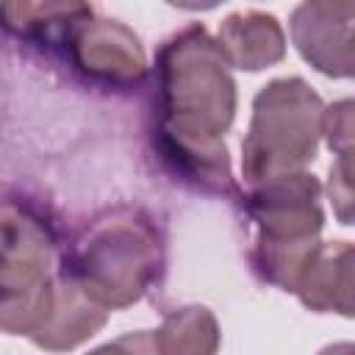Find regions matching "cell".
<instances>
[{"mask_svg": "<svg viewBox=\"0 0 355 355\" xmlns=\"http://www.w3.org/2000/svg\"><path fill=\"white\" fill-rule=\"evenodd\" d=\"M155 72L164 108L158 150L175 172L197 189L236 194L227 150L219 141V133H225L233 119L236 86L219 44L202 25H191L164 42Z\"/></svg>", "mask_w": 355, "mask_h": 355, "instance_id": "1", "label": "cell"}, {"mask_svg": "<svg viewBox=\"0 0 355 355\" xmlns=\"http://www.w3.org/2000/svg\"><path fill=\"white\" fill-rule=\"evenodd\" d=\"M316 197L319 186L313 175H283L266 180L247 200V211L261 227L252 261L263 269L266 280L286 291L297 288V277L313 252L311 239L322 227Z\"/></svg>", "mask_w": 355, "mask_h": 355, "instance_id": "2", "label": "cell"}, {"mask_svg": "<svg viewBox=\"0 0 355 355\" xmlns=\"http://www.w3.org/2000/svg\"><path fill=\"white\" fill-rule=\"evenodd\" d=\"M319 97L300 80H272L255 97V116L244 141V178L250 183L283 178L313 158Z\"/></svg>", "mask_w": 355, "mask_h": 355, "instance_id": "3", "label": "cell"}, {"mask_svg": "<svg viewBox=\"0 0 355 355\" xmlns=\"http://www.w3.org/2000/svg\"><path fill=\"white\" fill-rule=\"evenodd\" d=\"M155 263V236L141 222H105L64 263V277L97 305L122 308L141 297Z\"/></svg>", "mask_w": 355, "mask_h": 355, "instance_id": "4", "label": "cell"}, {"mask_svg": "<svg viewBox=\"0 0 355 355\" xmlns=\"http://www.w3.org/2000/svg\"><path fill=\"white\" fill-rule=\"evenodd\" d=\"M72 58L92 75L111 80H136L144 72V53L139 39L114 19H94L92 14L69 33Z\"/></svg>", "mask_w": 355, "mask_h": 355, "instance_id": "5", "label": "cell"}, {"mask_svg": "<svg viewBox=\"0 0 355 355\" xmlns=\"http://www.w3.org/2000/svg\"><path fill=\"white\" fill-rule=\"evenodd\" d=\"M219 50L241 69H263L283 58V31L272 14L263 11H239L222 22Z\"/></svg>", "mask_w": 355, "mask_h": 355, "instance_id": "6", "label": "cell"}, {"mask_svg": "<svg viewBox=\"0 0 355 355\" xmlns=\"http://www.w3.org/2000/svg\"><path fill=\"white\" fill-rule=\"evenodd\" d=\"M103 322H105L103 305H97L69 277L61 275V283L55 288L53 313L31 338L47 349H69L80 344L83 338L94 336V330L103 327Z\"/></svg>", "mask_w": 355, "mask_h": 355, "instance_id": "7", "label": "cell"}, {"mask_svg": "<svg viewBox=\"0 0 355 355\" xmlns=\"http://www.w3.org/2000/svg\"><path fill=\"white\" fill-rule=\"evenodd\" d=\"M349 8H352V3H338V6H333V3H302V6L294 8V17H291L294 42H297L300 53L324 75L347 78V72L333 58V39H336L333 22Z\"/></svg>", "mask_w": 355, "mask_h": 355, "instance_id": "8", "label": "cell"}, {"mask_svg": "<svg viewBox=\"0 0 355 355\" xmlns=\"http://www.w3.org/2000/svg\"><path fill=\"white\" fill-rule=\"evenodd\" d=\"M155 338L164 355H214L219 344L216 322L208 313V308L200 305L166 316Z\"/></svg>", "mask_w": 355, "mask_h": 355, "instance_id": "9", "label": "cell"}, {"mask_svg": "<svg viewBox=\"0 0 355 355\" xmlns=\"http://www.w3.org/2000/svg\"><path fill=\"white\" fill-rule=\"evenodd\" d=\"M89 355H164L158 347V338L153 330H139V333H128L122 338H116L114 344H105Z\"/></svg>", "mask_w": 355, "mask_h": 355, "instance_id": "10", "label": "cell"}]
</instances>
